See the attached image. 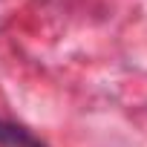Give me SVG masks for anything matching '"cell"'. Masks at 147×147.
<instances>
[{
	"label": "cell",
	"instance_id": "cell-1",
	"mask_svg": "<svg viewBox=\"0 0 147 147\" xmlns=\"http://www.w3.org/2000/svg\"><path fill=\"white\" fill-rule=\"evenodd\" d=\"M0 147H49V144L40 141L32 130L0 118Z\"/></svg>",
	"mask_w": 147,
	"mask_h": 147
}]
</instances>
